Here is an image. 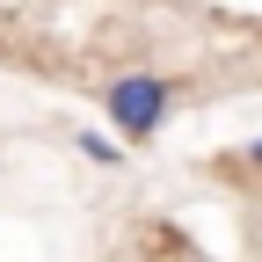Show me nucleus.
Wrapping results in <instances>:
<instances>
[{"label":"nucleus","instance_id":"obj_1","mask_svg":"<svg viewBox=\"0 0 262 262\" xmlns=\"http://www.w3.org/2000/svg\"><path fill=\"white\" fill-rule=\"evenodd\" d=\"M102 110H110V124L124 131L131 146H146L153 131L168 124V110H175V80L153 73V66H131V73H117L102 88Z\"/></svg>","mask_w":262,"mask_h":262},{"label":"nucleus","instance_id":"obj_2","mask_svg":"<svg viewBox=\"0 0 262 262\" xmlns=\"http://www.w3.org/2000/svg\"><path fill=\"white\" fill-rule=\"evenodd\" d=\"M80 153H88V160H102V168H117V146H110V139H95V131H80Z\"/></svg>","mask_w":262,"mask_h":262},{"label":"nucleus","instance_id":"obj_3","mask_svg":"<svg viewBox=\"0 0 262 262\" xmlns=\"http://www.w3.org/2000/svg\"><path fill=\"white\" fill-rule=\"evenodd\" d=\"M248 160H255V168H262V139H255V146H248Z\"/></svg>","mask_w":262,"mask_h":262}]
</instances>
